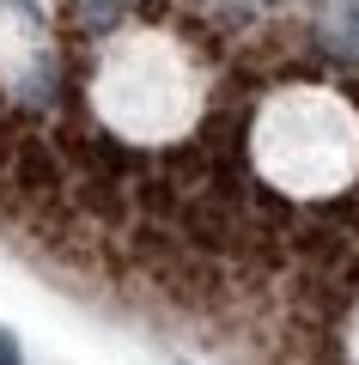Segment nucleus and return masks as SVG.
Masks as SVG:
<instances>
[{
  "label": "nucleus",
  "instance_id": "nucleus-1",
  "mask_svg": "<svg viewBox=\"0 0 359 365\" xmlns=\"http://www.w3.org/2000/svg\"><path fill=\"white\" fill-rule=\"evenodd\" d=\"M91 116L122 146H177L207 110V73L177 31L128 25L98 49L91 67Z\"/></svg>",
  "mask_w": 359,
  "mask_h": 365
},
{
  "label": "nucleus",
  "instance_id": "nucleus-2",
  "mask_svg": "<svg viewBox=\"0 0 359 365\" xmlns=\"http://www.w3.org/2000/svg\"><path fill=\"white\" fill-rule=\"evenodd\" d=\"M244 153L280 201H335L359 182V110L317 79L274 86L250 116Z\"/></svg>",
  "mask_w": 359,
  "mask_h": 365
},
{
  "label": "nucleus",
  "instance_id": "nucleus-3",
  "mask_svg": "<svg viewBox=\"0 0 359 365\" xmlns=\"http://www.w3.org/2000/svg\"><path fill=\"white\" fill-rule=\"evenodd\" d=\"M19 61H25V49H19V19L0 13V73H13Z\"/></svg>",
  "mask_w": 359,
  "mask_h": 365
},
{
  "label": "nucleus",
  "instance_id": "nucleus-4",
  "mask_svg": "<svg viewBox=\"0 0 359 365\" xmlns=\"http://www.w3.org/2000/svg\"><path fill=\"white\" fill-rule=\"evenodd\" d=\"M341 359H347V365H359V304L347 311V323H341Z\"/></svg>",
  "mask_w": 359,
  "mask_h": 365
}]
</instances>
